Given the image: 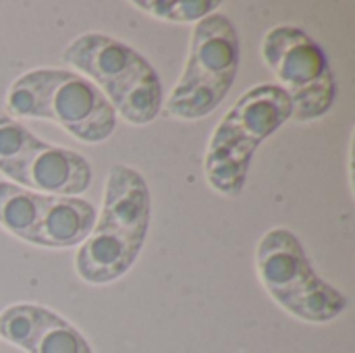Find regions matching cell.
I'll list each match as a JSON object with an SVG mask.
<instances>
[{"mask_svg":"<svg viewBox=\"0 0 355 353\" xmlns=\"http://www.w3.org/2000/svg\"><path fill=\"white\" fill-rule=\"evenodd\" d=\"M152 218L150 189L141 173L114 164L108 171L102 212L75 256L77 275L89 285L121 279L139 258Z\"/></svg>","mask_w":355,"mask_h":353,"instance_id":"obj_1","label":"cell"},{"mask_svg":"<svg viewBox=\"0 0 355 353\" xmlns=\"http://www.w3.org/2000/svg\"><path fill=\"white\" fill-rule=\"evenodd\" d=\"M8 117L48 119L83 144L106 141L116 112L83 75L64 69H33L12 81L6 94Z\"/></svg>","mask_w":355,"mask_h":353,"instance_id":"obj_2","label":"cell"},{"mask_svg":"<svg viewBox=\"0 0 355 353\" xmlns=\"http://www.w3.org/2000/svg\"><path fill=\"white\" fill-rule=\"evenodd\" d=\"M62 60L89 79L127 123L141 127L160 114V77L129 44L106 33H83L67 44Z\"/></svg>","mask_w":355,"mask_h":353,"instance_id":"obj_3","label":"cell"},{"mask_svg":"<svg viewBox=\"0 0 355 353\" xmlns=\"http://www.w3.org/2000/svg\"><path fill=\"white\" fill-rule=\"evenodd\" d=\"M293 117L289 96L275 83L248 89L214 129L204 173L208 185L223 196H239L260 144Z\"/></svg>","mask_w":355,"mask_h":353,"instance_id":"obj_4","label":"cell"},{"mask_svg":"<svg viewBox=\"0 0 355 353\" xmlns=\"http://www.w3.org/2000/svg\"><path fill=\"white\" fill-rule=\"evenodd\" d=\"M256 270L268 295L304 322L324 325L347 310V298L316 275L302 241L289 229L277 227L260 239Z\"/></svg>","mask_w":355,"mask_h":353,"instance_id":"obj_5","label":"cell"},{"mask_svg":"<svg viewBox=\"0 0 355 353\" xmlns=\"http://www.w3.org/2000/svg\"><path fill=\"white\" fill-rule=\"evenodd\" d=\"M239 56V33L227 15L198 21L185 69L166 102L168 117L200 121L214 112L235 83Z\"/></svg>","mask_w":355,"mask_h":353,"instance_id":"obj_6","label":"cell"},{"mask_svg":"<svg viewBox=\"0 0 355 353\" xmlns=\"http://www.w3.org/2000/svg\"><path fill=\"white\" fill-rule=\"evenodd\" d=\"M262 58L289 96L297 123L324 117L337 96V81L320 44L302 27L277 25L262 42Z\"/></svg>","mask_w":355,"mask_h":353,"instance_id":"obj_7","label":"cell"},{"mask_svg":"<svg viewBox=\"0 0 355 353\" xmlns=\"http://www.w3.org/2000/svg\"><path fill=\"white\" fill-rule=\"evenodd\" d=\"M8 179L42 196L79 198V193H85L92 185V166L79 152L44 141Z\"/></svg>","mask_w":355,"mask_h":353,"instance_id":"obj_8","label":"cell"},{"mask_svg":"<svg viewBox=\"0 0 355 353\" xmlns=\"http://www.w3.org/2000/svg\"><path fill=\"white\" fill-rule=\"evenodd\" d=\"M96 218V208L83 198H50L33 246L50 250L81 246L89 237Z\"/></svg>","mask_w":355,"mask_h":353,"instance_id":"obj_9","label":"cell"},{"mask_svg":"<svg viewBox=\"0 0 355 353\" xmlns=\"http://www.w3.org/2000/svg\"><path fill=\"white\" fill-rule=\"evenodd\" d=\"M50 198L52 196L29 191L10 181H0V227L17 239L35 243Z\"/></svg>","mask_w":355,"mask_h":353,"instance_id":"obj_10","label":"cell"},{"mask_svg":"<svg viewBox=\"0 0 355 353\" xmlns=\"http://www.w3.org/2000/svg\"><path fill=\"white\" fill-rule=\"evenodd\" d=\"M19 350L27 353H94L87 339L56 312L37 306L35 318L21 339Z\"/></svg>","mask_w":355,"mask_h":353,"instance_id":"obj_11","label":"cell"},{"mask_svg":"<svg viewBox=\"0 0 355 353\" xmlns=\"http://www.w3.org/2000/svg\"><path fill=\"white\" fill-rule=\"evenodd\" d=\"M42 144L44 139L35 137L23 123L8 114H0V175L8 179L10 173Z\"/></svg>","mask_w":355,"mask_h":353,"instance_id":"obj_12","label":"cell"},{"mask_svg":"<svg viewBox=\"0 0 355 353\" xmlns=\"http://www.w3.org/2000/svg\"><path fill=\"white\" fill-rule=\"evenodd\" d=\"M131 4L146 15L168 23H198L220 8L218 0H133Z\"/></svg>","mask_w":355,"mask_h":353,"instance_id":"obj_13","label":"cell"}]
</instances>
